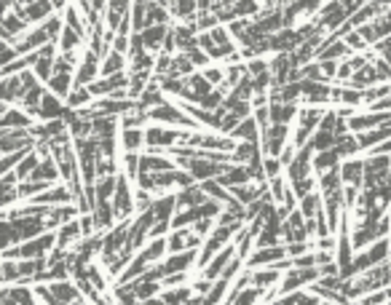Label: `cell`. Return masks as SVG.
I'll return each instance as SVG.
<instances>
[{
  "instance_id": "1",
  "label": "cell",
  "mask_w": 391,
  "mask_h": 305,
  "mask_svg": "<svg viewBox=\"0 0 391 305\" xmlns=\"http://www.w3.org/2000/svg\"><path fill=\"white\" fill-rule=\"evenodd\" d=\"M147 115H150V121L153 123H166V126H177V129H190V131H199V129H204V126H199V123L193 121L190 115H188L185 110L177 104V102L166 100L161 104H156V107H150L147 110Z\"/></svg>"
},
{
  "instance_id": "2",
  "label": "cell",
  "mask_w": 391,
  "mask_h": 305,
  "mask_svg": "<svg viewBox=\"0 0 391 305\" xmlns=\"http://www.w3.org/2000/svg\"><path fill=\"white\" fill-rule=\"evenodd\" d=\"M185 131H190V129H185ZM185 131H183V129H177V126L153 123V126H147V129H145V147H147V150L166 153V147H174V145L183 142Z\"/></svg>"
},
{
  "instance_id": "3",
  "label": "cell",
  "mask_w": 391,
  "mask_h": 305,
  "mask_svg": "<svg viewBox=\"0 0 391 305\" xmlns=\"http://www.w3.org/2000/svg\"><path fill=\"white\" fill-rule=\"evenodd\" d=\"M391 257V239L386 236V239H378L375 244H370L367 249H362L356 257H354V276H359V273H365V270H370V268H375V265L386 263Z\"/></svg>"
},
{
  "instance_id": "4",
  "label": "cell",
  "mask_w": 391,
  "mask_h": 305,
  "mask_svg": "<svg viewBox=\"0 0 391 305\" xmlns=\"http://www.w3.org/2000/svg\"><path fill=\"white\" fill-rule=\"evenodd\" d=\"M319 279H322L319 265H313V268H298V265H292V268L284 270V276H282V281H279V297L287 295V292H295V289L311 286L313 281H319ZM276 303H279V300H276Z\"/></svg>"
},
{
  "instance_id": "5",
  "label": "cell",
  "mask_w": 391,
  "mask_h": 305,
  "mask_svg": "<svg viewBox=\"0 0 391 305\" xmlns=\"http://www.w3.org/2000/svg\"><path fill=\"white\" fill-rule=\"evenodd\" d=\"M292 142V123H271L263 137H260V145H263V153L266 156H282V150Z\"/></svg>"
},
{
  "instance_id": "6",
  "label": "cell",
  "mask_w": 391,
  "mask_h": 305,
  "mask_svg": "<svg viewBox=\"0 0 391 305\" xmlns=\"http://www.w3.org/2000/svg\"><path fill=\"white\" fill-rule=\"evenodd\" d=\"M0 110H3V115H0V131H8V129H33L38 123V118L30 110H24L21 104L3 102Z\"/></svg>"
},
{
  "instance_id": "7",
  "label": "cell",
  "mask_w": 391,
  "mask_h": 305,
  "mask_svg": "<svg viewBox=\"0 0 391 305\" xmlns=\"http://www.w3.org/2000/svg\"><path fill=\"white\" fill-rule=\"evenodd\" d=\"M102 75V57L94 51V48H83L81 62H78V70H75V86H89Z\"/></svg>"
},
{
  "instance_id": "8",
  "label": "cell",
  "mask_w": 391,
  "mask_h": 305,
  "mask_svg": "<svg viewBox=\"0 0 391 305\" xmlns=\"http://www.w3.org/2000/svg\"><path fill=\"white\" fill-rule=\"evenodd\" d=\"M153 225H156V214H153V209H147V212H137V217L131 220V228H129V244L134 246L137 252L150 241V228H153Z\"/></svg>"
},
{
  "instance_id": "9",
  "label": "cell",
  "mask_w": 391,
  "mask_h": 305,
  "mask_svg": "<svg viewBox=\"0 0 391 305\" xmlns=\"http://www.w3.org/2000/svg\"><path fill=\"white\" fill-rule=\"evenodd\" d=\"M0 303L3 305H30L35 300V286L30 281H17V284H0Z\"/></svg>"
},
{
  "instance_id": "10",
  "label": "cell",
  "mask_w": 391,
  "mask_h": 305,
  "mask_svg": "<svg viewBox=\"0 0 391 305\" xmlns=\"http://www.w3.org/2000/svg\"><path fill=\"white\" fill-rule=\"evenodd\" d=\"M30 30V21L24 19L21 14H17L14 8L3 11V21H0V38L3 43H17Z\"/></svg>"
},
{
  "instance_id": "11",
  "label": "cell",
  "mask_w": 391,
  "mask_h": 305,
  "mask_svg": "<svg viewBox=\"0 0 391 305\" xmlns=\"http://www.w3.org/2000/svg\"><path fill=\"white\" fill-rule=\"evenodd\" d=\"M289 252L287 244H273V246H257L247 260V268H263V265H276L287 260Z\"/></svg>"
},
{
  "instance_id": "12",
  "label": "cell",
  "mask_w": 391,
  "mask_h": 305,
  "mask_svg": "<svg viewBox=\"0 0 391 305\" xmlns=\"http://www.w3.org/2000/svg\"><path fill=\"white\" fill-rule=\"evenodd\" d=\"M70 113V107H67V102L62 97H57L54 91H48L46 89V94H43L41 100V107H38V121H54V118H64Z\"/></svg>"
},
{
  "instance_id": "13",
  "label": "cell",
  "mask_w": 391,
  "mask_h": 305,
  "mask_svg": "<svg viewBox=\"0 0 391 305\" xmlns=\"http://www.w3.org/2000/svg\"><path fill=\"white\" fill-rule=\"evenodd\" d=\"M46 43H51V33L46 30V24H35L17 41V48H19V54H33V51L43 48Z\"/></svg>"
},
{
  "instance_id": "14",
  "label": "cell",
  "mask_w": 391,
  "mask_h": 305,
  "mask_svg": "<svg viewBox=\"0 0 391 305\" xmlns=\"http://www.w3.org/2000/svg\"><path fill=\"white\" fill-rule=\"evenodd\" d=\"M81 217V206L78 201H70V203H57V206H51V212H48V217H46V223L51 230H57L60 225L70 223V220H78Z\"/></svg>"
},
{
  "instance_id": "15",
  "label": "cell",
  "mask_w": 391,
  "mask_h": 305,
  "mask_svg": "<svg viewBox=\"0 0 391 305\" xmlns=\"http://www.w3.org/2000/svg\"><path fill=\"white\" fill-rule=\"evenodd\" d=\"M340 174H343V185H359L365 187V158L362 156H351L340 161Z\"/></svg>"
},
{
  "instance_id": "16",
  "label": "cell",
  "mask_w": 391,
  "mask_h": 305,
  "mask_svg": "<svg viewBox=\"0 0 391 305\" xmlns=\"http://www.w3.org/2000/svg\"><path fill=\"white\" fill-rule=\"evenodd\" d=\"M177 209H180V203H177V193L174 190H166L161 196H156V201H153L156 220H169L172 223V217L177 214Z\"/></svg>"
},
{
  "instance_id": "17",
  "label": "cell",
  "mask_w": 391,
  "mask_h": 305,
  "mask_svg": "<svg viewBox=\"0 0 391 305\" xmlns=\"http://www.w3.org/2000/svg\"><path fill=\"white\" fill-rule=\"evenodd\" d=\"M140 35H143V43L147 46V51L158 54V51H164V41H166V35H169V24H150V27H145Z\"/></svg>"
},
{
  "instance_id": "18",
  "label": "cell",
  "mask_w": 391,
  "mask_h": 305,
  "mask_svg": "<svg viewBox=\"0 0 391 305\" xmlns=\"http://www.w3.org/2000/svg\"><path fill=\"white\" fill-rule=\"evenodd\" d=\"M81 239H83V228L78 220H70V223L57 228V246H62V249H73Z\"/></svg>"
},
{
  "instance_id": "19",
  "label": "cell",
  "mask_w": 391,
  "mask_h": 305,
  "mask_svg": "<svg viewBox=\"0 0 391 305\" xmlns=\"http://www.w3.org/2000/svg\"><path fill=\"white\" fill-rule=\"evenodd\" d=\"M143 147H145L143 126H121V150H126V153H140Z\"/></svg>"
},
{
  "instance_id": "20",
  "label": "cell",
  "mask_w": 391,
  "mask_h": 305,
  "mask_svg": "<svg viewBox=\"0 0 391 305\" xmlns=\"http://www.w3.org/2000/svg\"><path fill=\"white\" fill-rule=\"evenodd\" d=\"M340 161H343V156H340L338 145L327 147V150H316L313 153V174H322L327 169H335V166H340Z\"/></svg>"
},
{
  "instance_id": "21",
  "label": "cell",
  "mask_w": 391,
  "mask_h": 305,
  "mask_svg": "<svg viewBox=\"0 0 391 305\" xmlns=\"http://www.w3.org/2000/svg\"><path fill=\"white\" fill-rule=\"evenodd\" d=\"M204 201H209V193L201 187V183L188 185V187H180V190H177V203H180V209L199 206V203H204Z\"/></svg>"
},
{
  "instance_id": "22",
  "label": "cell",
  "mask_w": 391,
  "mask_h": 305,
  "mask_svg": "<svg viewBox=\"0 0 391 305\" xmlns=\"http://www.w3.org/2000/svg\"><path fill=\"white\" fill-rule=\"evenodd\" d=\"M279 303L282 305H316V303H325V300H322L316 292H311L309 286H303V289H295V292L282 295Z\"/></svg>"
},
{
  "instance_id": "23",
  "label": "cell",
  "mask_w": 391,
  "mask_h": 305,
  "mask_svg": "<svg viewBox=\"0 0 391 305\" xmlns=\"http://www.w3.org/2000/svg\"><path fill=\"white\" fill-rule=\"evenodd\" d=\"M190 297H193V284H177V286H164L161 289V295H158V300L161 303H190Z\"/></svg>"
},
{
  "instance_id": "24",
  "label": "cell",
  "mask_w": 391,
  "mask_h": 305,
  "mask_svg": "<svg viewBox=\"0 0 391 305\" xmlns=\"http://www.w3.org/2000/svg\"><path fill=\"white\" fill-rule=\"evenodd\" d=\"M233 137H236V140H249V142H260L263 131H260V123H257V118H255V115H247L244 121L233 129Z\"/></svg>"
},
{
  "instance_id": "25",
  "label": "cell",
  "mask_w": 391,
  "mask_h": 305,
  "mask_svg": "<svg viewBox=\"0 0 391 305\" xmlns=\"http://www.w3.org/2000/svg\"><path fill=\"white\" fill-rule=\"evenodd\" d=\"M46 86H48V91H54L57 97H62V100L67 102L73 86H75V75H73V73H54V78L46 83Z\"/></svg>"
},
{
  "instance_id": "26",
  "label": "cell",
  "mask_w": 391,
  "mask_h": 305,
  "mask_svg": "<svg viewBox=\"0 0 391 305\" xmlns=\"http://www.w3.org/2000/svg\"><path fill=\"white\" fill-rule=\"evenodd\" d=\"M351 86H356V89H367V86H375V83H381V75H378V67H375V62H367L362 70H356L354 75H351Z\"/></svg>"
},
{
  "instance_id": "27",
  "label": "cell",
  "mask_w": 391,
  "mask_h": 305,
  "mask_svg": "<svg viewBox=\"0 0 391 305\" xmlns=\"http://www.w3.org/2000/svg\"><path fill=\"white\" fill-rule=\"evenodd\" d=\"M126 67H129V57L110 48V54L102 59V75H118V73H126Z\"/></svg>"
},
{
  "instance_id": "28",
  "label": "cell",
  "mask_w": 391,
  "mask_h": 305,
  "mask_svg": "<svg viewBox=\"0 0 391 305\" xmlns=\"http://www.w3.org/2000/svg\"><path fill=\"white\" fill-rule=\"evenodd\" d=\"M57 43H60V51H81V48H86V35H81L78 30L64 24L62 35H60Z\"/></svg>"
},
{
  "instance_id": "29",
  "label": "cell",
  "mask_w": 391,
  "mask_h": 305,
  "mask_svg": "<svg viewBox=\"0 0 391 305\" xmlns=\"http://www.w3.org/2000/svg\"><path fill=\"white\" fill-rule=\"evenodd\" d=\"M94 100H97V97L91 94L89 86H73V91H70V97H67V107H70V110H81V107H89Z\"/></svg>"
},
{
  "instance_id": "30",
  "label": "cell",
  "mask_w": 391,
  "mask_h": 305,
  "mask_svg": "<svg viewBox=\"0 0 391 305\" xmlns=\"http://www.w3.org/2000/svg\"><path fill=\"white\" fill-rule=\"evenodd\" d=\"M316 177H319V190H322V193H332V190H340V187H343L340 166L327 169V172H322V174H316Z\"/></svg>"
},
{
  "instance_id": "31",
  "label": "cell",
  "mask_w": 391,
  "mask_h": 305,
  "mask_svg": "<svg viewBox=\"0 0 391 305\" xmlns=\"http://www.w3.org/2000/svg\"><path fill=\"white\" fill-rule=\"evenodd\" d=\"M185 81H188V86L193 89V94L199 97V102L204 100L206 94H212V91H215V83H209V78H206L204 73H199V70H196V73H190Z\"/></svg>"
},
{
  "instance_id": "32",
  "label": "cell",
  "mask_w": 391,
  "mask_h": 305,
  "mask_svg": "<svg viewBox=\"0 0 391 305\" xmlns=\"http://www.w3.org/2000/svg\"><path fill=\"white\" fill-rule=\"evenodd\" d=\"M263 297H266V289L263 286H255V284H249L244 286L236 297H230L228 303H233V305H249V303H263Z\"/></svg>"
},
{
  "instance_id": "33",
  "label": "cell",
  "mask_w": 391,
  "mask_h": 305,
  "mask_svg": "<svg viewBox=\"0 0 391 305\" xmlns=\"http://www.w3.org/2000/svg\"><path fill=\"white\" fill-rule=\"evenodd\" d=\"M230 284H233V279H226V276H220V279H215V284L212 289L206 292V303H226L228 300V292H230Z\"/></svg>"
},
{
  "instance_id": "34",
  "label": "cell",
  "mask_w": 391,
  "mask_h": 305,
  "mask_svg": "<svg viewBox=\"0 0 391 305\" xmlns=\"http://www.w3.org/2000/svg\"><path fill=\"white\" fill-rule=\"evenodd\" d=\"M19 279H21L19 260L3 257V263H0V284H17Z\"/></svg>"
},
{
  "instance_id": "35",
  "label": "cell",
  "mask_w": 391,
  "mask_h": 305,
  "mask_svg": "<svg viewBox=\"0 0 391 305\" xmlns=\"http://www.w3.org/2000/svg\"><path fill=\"white\" fill-rule=\"evenodd\" d=\"M38 163H41V153H38V150H30V153H27V156L19 161V166L14 169V174L19 177V183L21 180H27V177L35 172V166H38Z\"/></svg>"
},
{
  "instance_id": "36",
  "label": "cell",
  "mask_w": 391,
  "mask_h": 305,
  "mask_svg": "<svg viewBox=\"0 0 391 305\" xmlns=\"http://www.w3.org/2000/svg\"><path fill=\"white\" fill-rule=\"evenodd\" d=\"M140 161H143V153H126L124 150V156H121V172L131 177V183L140 174Z\"/></svg>"
},
{
  "instance_id": "37",
  "label": "cell",
  "mask_w": 391,
  "mask_h": 305,
  "mask_svg": "<svg viewBox=\"0 0 391 305\" xmlns=\"http://www.w3.org/2000/svg\"><path fill=\"white\" fill-rule=\"evenodd\" d=\"M201 73H204L209 83H215V86H220V83H226V64H206L201 67Z\"/></svg>"
},
{
  "instance_id": "38",
  "label": "cell",
  "mask_w": 391,
  "mask_h": 305,
  "mask_svg": "<svg viewBox=\"0 0 391 305\" xmlns=\"http://www.w3.org/2000/svg\"><path fill=\"white\" fill-rule=\"evenodd\" d=\"M263 166H266L268 180L282 177V174H284V163H282V158H276V156H266V158H263Z\"/></svg>"
},
{
  "instance_id": "39",
  "label": "cell",
  "mask_w": 391,
  "mask_h": 305,
  "mask_svg": "<svg viewBox=\"0 0 391 305\" xmlns=\"http://www.w3.org/2000/svg\"><path fill=\"white\" fill-rule=\"evenodd\" d=\"M193 228H196V233H199L201 239H206V236H209V233L217 228V217H201V220L193 225Z\"/></svg>"
},
{
  "instance_id": "40",
  "label": "cell",
  "mask_w": 391,
  "mask_h": 305,
  "mask_svg": "<svg viewBox=\"0 0 391 305\" xmlns=\"http://www.w3.org/2000/svg\"><path fill=\"white\" fill-rule=\"evenodd\" d=\"M351 75H354V67H351L349 59H343L340 62V67H338V81L335 83H349Z\"/></svg>"
},
{
  "instance_id": "41",
  "label": "cell",
  "mask_w": 391,
  "mask_h": 305,
  "mask_svg": "<svg viewBox=\"0 0 391 305\" xmlns=\"http://www.w3.org/2000/svg\"><path fill=\"white\" fill-rule=\"evenodd\" d=\"M367 3H370V0H340V6H343L349 14H356V11H359L362 6H367Z\"/></svg>"
}]
</instances>
